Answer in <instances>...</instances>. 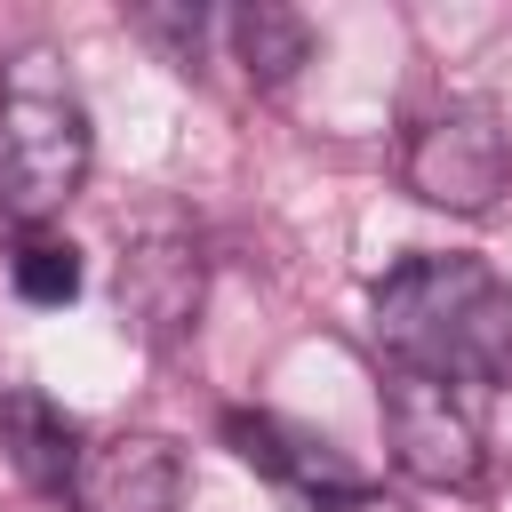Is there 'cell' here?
<instances>
[{
	"mask_svg": "<svg viewBox=\"0 0 512 512\" xmlns=\"http://www.w3.org/2000/svg\"><path fill=\"white\" fill-rule=\"evenodd\" d=\"M368 336L384 368L496 392L512 384V280L488 256H408L376 280Z\"/></svg>",
	"mask_w": 512,
	"mask_h": 512,
	"instance_id": "1",
	"label": "cell"
},
{
	"mask_svg": "<svg viewBox=\"0 0 512 512\" xmlns=\"http://www.w3.org/2000/svg\"><path fill=\"white\" fill-rule=\"evenodd\" d=\"M88 160H96V136H88L80 88L48 48H16L0 64V208L24 232H40L88 184Z\"/></svg>",
	"mask_w": 512,
	"mask_h": 512,
	"instance_id": "2",
	"label": "cell"
},
{
	"mask_svg": "<svg viewBox=\"0 0 512 512\" xmlns=\"http://www.w3.org/2000/svg\"><path fill=\"white\" fill-rule=\"evenodd\" d=\"M400 176H408L416 200H432L448 216H488L512 184V136L488 104H448L408 136Z\"/></svg>",
	"mask_w": 512,
	"mask_h": 512,
	"instance_id": "3",
	"label": "cell"
},
{
	"mask_svg": "<svg viewBox=\"0 0 512 512\" xmlns=\"http://www.w3.org/2000/svg\"><path fill=\"white\" fill-rule=\"evenodd\" d=\"M384 440H392V464L424 488H472L488 448H480V416L456 384H432V376H408V368H384Z\"/></svg>",
	"mask_w": 512,
	"mask_h": 512,
	"instance_id": "4",
	"label": "cell"
},
{
	"mask_svg": "<svg viewBox=\"0 0 512 512\" xmlns=\"http://www.w3.org/2000/svg\"><path fill=\"white\" fill-rule=\"evenodd\" d=\"M176 504H184V456L160 432L88 440L72 472V512H176Z\"/></svg>",
	"mask_w": 512,
	"mask_h": 512,
	"instance_id": "5",
	"label": "cell"
},
{
	"mask_svg": "<svg viewBox=\"0 0 512 512\" xmlns=\"http://www.w3.org/2000/svg\"><path fill=\"white\" fill-rule=\"evenodd\" d=\"M224 440H232L240 464H256L264 480H288V488H304V496H320V504L368 488L360 464H352L336 440H320V432H304V424H288V416H272V408H232V416H224Z\"/></svg>",
	"mask_w": 512,
	"mask_h": 512,
	"instance_id": "6",
	"label": "cell"
},
{
	"mask_svg": "<svg viewBox=\"0 0 512 512\" xmlns=\"http://www.w3.org/2000/svg\"><path fill=\"white\" fill-rule=\"evenodd\" d=\"M0 448H8V464L24 472V488H40V496H72V472H80V456H88L80 424H72L48 392H32V384L0 392Z\"/></svg>",
	"mask_w": 512,
	"mask_h": 512,
	"instance_id": "7",
	"label": "cell"
},
{
	"mask_svg": "<svg viewBox=\"0 0 512 512\" xmlns=\"http://www.w3.org/2000/svg\"><path fill=\"white\" fill-rule=\"evenodd\" d=\"M120 312H136L152 336L184 328L200 312V248L184 232H152L120 256Z\"/></svg>",
	"mask_w": 512,
	"mask_h": 512,
	"instance_id": "8",
	"label": "cell"
},
{
	"mask_svg": "<svg viewBox=\"0 0 512 512\" xmlns=\"http://www.w3.org/2000/svg\"><path fill=\"white\" fill-rule=\"evenodd\" d=\"M232 48H240V64H248L256 88H280V80H296V64L312 56V24H304L296 8L256 0V8L232 16Z\"/></svg>",
	"mask_w": 512,
	"mask_h": 512,
	"instance_id": "9",
	"label": "cell"
},
{
	"mask_svg": "<svg viewBox=\"0 0 512 512\" xmlns=\"http://www.w3.org/2000/svg\"><path fill=\"white\" fill-rule=\"evenodd\" d=\"M8 288H16L24 304H40V312L72 304V296H80V248L56 240V232H24L16 256H8Z\"/></svg>",
	"mask_w": 512,
	"mask_h": 512,
	"instance_id": "10",
	"label": "cell"
},
{
	"mask_svg": "<svg viewBox=\"0 0 512 512\" xmlns=\"http://www.w3.org/2000/svg\"><path fill=\"white\" fill-rule=\"evenodd\" d=\"M320 512H408L400 496H384V488H352V496H328Z\"/></svg>",
	"mask_w": 512,
	"mask_h": 512,
	"instance_id": "11",
	"label": "cell"
}]
</instances>
